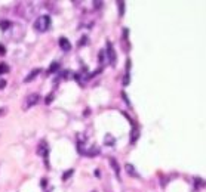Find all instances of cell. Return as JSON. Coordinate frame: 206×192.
I'll return each mask as SVG.
<instances>
[{
	"instance_id": "6da1fadb",
	"label": "cell",
	"mask_w": 206,
	"mask_h": 192,
	"mask_svg": "<svg viewBox=\"0 0 206 192\" xmlns=\"http://www.w3.org/2000/svg\"><path fill=\"white\" fill-rule=\"evenodd\" d=\"M50 24H52L50 16L49 15H41L34 22V30L39 31V33H44V31H47L50 28Z\"/></svg>"
},
{
	"instance_id": "7a4b0ae2",
	"label": "cell",
	"mask_w": 206,
	"mask_h": 192,
	"mask_svg": "<svg viewBox=\"0 0 206 192\" xmlns=\"http://www.w3.org/2000/svg\"><path fill=\"white\" fill-rule=\"evenodd\" d=\"M39 102H40V95L31 93V95H28V96L25 98V101H24V110H28V108L37 105Z\"/></svg>"
},
{
	"instance_id": "3957f363",
	"label": "cell",
	"mask_w": 206,
	"mask_h": 192,
	"mask_svg": "<svg viewBox=\"0 0 206 192\" xmlns=\"http://www.w3.org/2000/svg\"><path fill=\"white\" fill-rule=\"evenodd\" d=\"M107 55H105V58L108 59V62L111 64V65H114L116 64V61H117V58H116V50H114V47H113V44H111V41H107V47H105V50H104Z\"/></svg>"
},
{
	"instance_id": "277c9868",
	"label": "cell",
	"mask_w": 206,
	"mask_h": 192,
	"mask_svg": "<svg viewBox=\"0 0 206 192\" xmlns=\"http://www.w3.org/2000/svg\"><path fill=\"white\" fill-rule=\"evenodd\" d=\"M39 155H41L43 158H44V161H46V167H49V164H47V154H49V146H47V143L44 142V141H41L40 145H39Z\"/></svg>"
},
{
	"instance_id": "5b68a950",
	"label": "cell",
	"mask_w": 206,
	"mask_h": 192,
	"mask_svg": "<svg viewBox=\"0 0 206 192\" xmlns=\"http://www.w3.org/2000/svg\"><path fill=\"white\" fill-rule=\"evenodd\" d=\"M59 46H61V49H62L64 52H70V50H71V44H70L68 38H65V37L59 38Z\"/></svg>"
},
{
	"instance_id": "8992f818",
	"label": "cell",
	"mask_w": 206,
	"mask_h": 192,
	"mask_svg": "<svg viewBox=\"0 0 206 192\" xmlns=\"http://www.w3.org/2000/svg\"><path fill=\"white\" fill-rule=\"evenodd\" d=\"M110 166L113 167V170H114L116 176L119 177V176H120V167H119V164H117V161H116L114 158H110Z\"/></svg>"
},
{
	"instance_id": "52a82bcc",
	"label": "cell",
	"mask_w": 206,
	"mask_h": 192,
	"mask_svg": "<svg viewBox=\"0 0 206 192\" xmlns=\"http://www.w3.org/2000/svg\"><path fill=\"white\" fill-rule=\"evenodd\" d=\"M124 170L127 171V174H129V176H135V177H139V174L136 173V170L133 168V166H132V164H126V166H124Z\"/></svg>"
},
{
	"instance_id": "ba28073f",
	"label": "cell",
	"mask_w": 206,
	"mask_h": 192,
	"mask_svg": "<svg viewBox=\"0 0 206 192\" xmlns=\"http://www.w3.org/2000/svg\"><path fill=\"white\" fill-rule=\"evenodd\" d=\"M39 74H40V70H39V68H36V70H33V71H31V73H30L28 76H27L25 78H24V81H25V83H28V81L34 80V77H36V76H39Z\"/></svg>"
},
{
	"instance_id": "9c48e42d",
	"label": "cell",
	"mask_w": 206,
	"mask_h": 192,
	"mask_svg": "<svg viewBox=\"0 0 206 192\" xmlns=\"http://www.w3.org/2000/svg\"><path fill=\"white\" fill-rule=\"evenodd\" d=\"M98 154H99V149H98L96 146H92L89 151L84 152V155H87V157H95V155H98Z\"/></svg>"
},
{
	"instance_id": "30bf717a",
	"label": "cell",
	"mask_w": 206,
	"mask_h": 192,
	"mask_svg": "<svg viewBox=\"0 0 206 192\" xmlns=\"http://www.w3.org/2000/svg\"><path fill=\"white\" fill-rule=\"evenodd\" d=\"M59 70V64L58 62H52L50 65H49V70H47V73L50 74V73H55V71H58Z\"/></svg>"
},
{
	"instance_id": "8fae6325",
	"label": "cell",
	"mask_w": 206,
	"mask_h": 192,
	"mask_svg": "<svg viewBox=\"0 0 206 192\" xmlns=\"http://www.w3.org/2000/svg\"><path fill=\"white\" fill-rule=\"evenodd\" d=\"M98 61H99V64H101V65L105 62V52H104V50H101V52L98 53Z\"/></svg>"
},
{
	"instance_id": "7c38bea8",
	"label": "cell",
	"mask_w": 206,
	"mask_h": 192,
	"mask_svg": "<svg viewBox=\"0 0 206 192\" xmlns=\"http://www.w3.org/2000/svg\"><path fill=\"white\" fill-rule=\"evenodd\" d=\"M114 142H116V139L113 136H110V135L105 136V145H114Z\"/></svg>"
},
{
	"instance_id": "4fadbf2b",
	"label": "cell",
	"mask_w": 206,
	"mask_h": 192,
	"mask_svg": "<svg viewBox=\"0 0 206 192\" xmlns=\"http://www.w3.org/2000/svg\"><path fill=\"white\" fill-rule=\"evenodd\" d=\"M0 27H1V30H3V31H7V28L10 27V22H9V21H1Z\"/></svg>"
},
{
	"instance_id": "5bb4252c",
	"label": "cell",
	"mask_w": 206,
	"mask_h": 192,
	"mask_svg": "<svg viewBox=\"0 0 206 192\" xmlns=\"http://www.w3.org/2000/svg\"><path fill=\"white\" fill-rule=\"evenodd\" d=\"M7 71H9L7 65H6V64H0V76L4 74V73H7Z\"/></svg>"
},
{
	"instance_id": "9a60e30c",
	"label": "cell",
	"mask_w": 206,
	"mask_h": 192,
	"mask_svg": "<svg viewBox=\"0 0 206 192\" xmlns=\"http://www.w3.org/2000/svg\"><path fill=\"white\" fill-rule=\"evenodd\" d=\"M117 4H119V15L122 16V15L124 13V3H123V1H119Z\"/></svg>"
},
{
	"instance_id": "2e32d148",
	"label": "cell",
	"mask_w": 206,
	"mask_h": 192,
	"mask_svg": "<svg viewBox=\"0 0 206 192\" xmlns=\"http://www.w3.org/2000/svg\"><path fill=\"white\" fill-rule=\"evenodd\" d=\"M73 173H74V170H68V171H65V174H62V180H67L68 177H71Z\"/></svg>"
},
{
	"instance_id": "e0dca14e",
	"label": "cell",
	"mask_w": 206,
	"mask_h": 192,
	"mask_svg": "<svg viewBox=\"0 0 206 192\" xmlns=\"http://www.w3.org/2000/svg\"><path fill=\"white\" fill-rule=\"evenodd\" d=\"M52 101H53V95H52V93H49V95L46 96V104H50Z\"/></svg>"
},
{
	"instance_id": "ac0fdd59",
	"label": "cell",
	"mask_w": 206,
	"mask_h": 192,
	"mask_svg": "<svg viewBox=\"0 0 206 192\" xmlns=\"http://www.w3.org/2000/svg\"><path fill=\"white\" fill-rule=\"evenodd\" d=\"M124 80H123V86H127L129 84V73H126V76L123 77Z\"/></svg>"
},
{
	"instance_id": "d6986e66",
	"label": "cell",
	"mask_w": 206,
	"mask_h": 192,
	"mask_svg": "<svg viewBox=\"0 0 206 192\" xmlns=\"http://www.w3.org/2000/svg\"><path fill=\"white\" fill-rule=\"evenodd\" d=\"M122 98L126 101V105H127V107H130V102H129V99H127V96H126V93H124V92H122Z\"/></svg>"
},
{
	"instance_id": "ffe728a7",
	"label": "cell",
	"mask_w": 206,
	"mask_h": 192,
	"mask_svg": "<svg viewBox=\"0 0 206 192\" xmlns=\"http://www.w3.org/2000/svg\"><path fill=\"white\" fill-rule=\"evenodd\" d=\"M86 41H89V40H87V37H86V36H83L82 40H80V46H84V44H86Z\"/></svg>"
},
{
	"instance_id": "44dd1931",
	"label": "cell",
	"mask_w": 206,
	"mask_h": 192,
	"mask_svg": "<svg viewBox=\"0 0 206 192\" xmlns=\"http://www.w3.org/2000/svg\"><path fill=\"white\" fill-rule=\"evenodd\" d=\"M4 86H6V80H4V78H1V80H0V89H3Z\"/></svg>"
},
{
	"instance_id": "7402d4cb",
	"label": "cell",
	"mask_w": 206,
	"mask_h": 192,
	"mask_svg": "<svg viewBox=\"0 0 206 192\" xmlns=\"http://www.w3.org/2000/svg\"><path fill=\"white\" fill-rule=\"evenodd\" d=\"M4 53H6V47L0 44V55H4Z\"/></svg>"
},
{
	"instance_id": "603a6c76",
	"label": "cell",
	"mask_w": 206,
	"mask_h": 192,
	"mask_svg": "<svg viewBox=\"0 0 206 192\" xmlns=\"http://www.w3.org/2000/svg\"><path fill=\"white\" fill-rule=\"evenodd\" d=\"M95 176H96V177H101V171H99V170H95Z\"/></svg>"
},
{
	"instance_id": "cb8c5ba5",
	"label": "cell",
	"mask_w": 206,
	"mask_h": 192,
	"mask_svg": "<svg viewBox=\"0 0 206 192\" xmlns=\"http://www.w3.org/2000/svg\"><path fill=\"white\" fill-rule=\"evenodd\" d=\"M41 186H43V188L46 186V179H43V180H41Z\"/></svg>"
},
{
	"instance_id": "d4e9b609",
	"label": "cell",
	"mask_w": 206,
	"mask_h": 192,
	"mask_svg": "<svg viewBox=\"0 0 206 192\" xmlns=\"http://www.w3.org/2000/svg\"><path fill=\"white\" fill-rule=\"evenodd\" d=\"M1 113H6V108H0V114Z\"/></svg>"
}]
</instances>
